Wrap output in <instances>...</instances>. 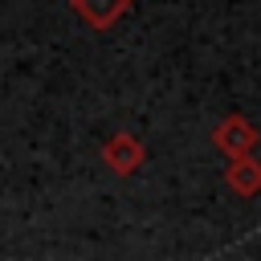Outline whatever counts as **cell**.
Instances as JSON below:
<instances>
[{
  "mask_svg": "<svg viewBox=\"0 0 261 261\" xmlns=\"http://www.w3.org/2000/svg\"><path fill=\"white\" fill-rule=\"evenodd\" d=\"M73 4H77V12H82L86 20H94V24H110V20L122 12L126 0H73Z\"/></svg>",
  "mask_w": 261,
  "mask_h": 261,
  "instance_id": "1",
  "label": "cell"
}]
</instances>
